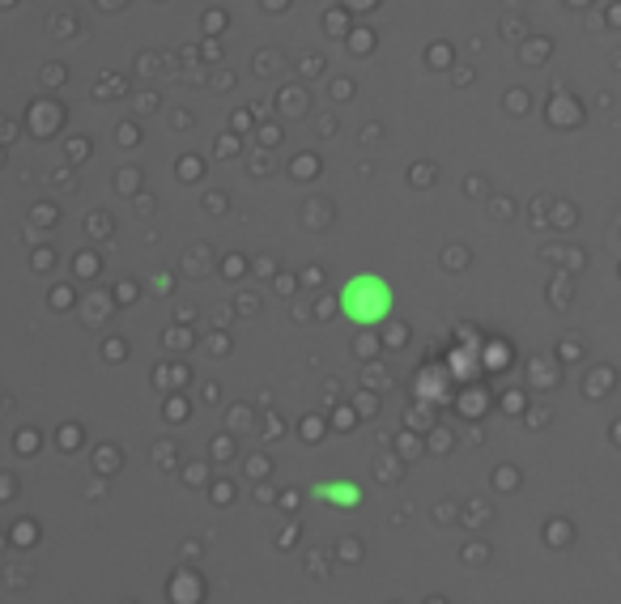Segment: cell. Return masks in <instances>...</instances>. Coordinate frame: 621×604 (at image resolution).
<instances>
[{
    "mask_svg": "<svg viewBox=\"0 0 621 604\" xmlns=\"http://www.w3.org/2000/svg\"><path fill=\"white\" fill-rule=\"evenodd\" d=\"M315 494L328 498V502H345V507H354V502L362 498L358 485H320V490H315Z\"/></svg>",
    "mask_w": 621,
    "mask_h": 604,
    "instance_id": "2",
    "label": "cell"
},
{
    "mask_svg": "<svg viewBox=\"0 0 621 604\" xmlns=\"http://www.w3.org/2000/svg\"><path fill=\"white\" fill-rule=\"evenodd\" d=\"M341 307L354 324H379V320H388V311H392V290H388V281L383 277L362 273V277H354L345 285Z\"/></svg>",
    "mask_w": 621,
    "mask_h": 604,
    "instance_id": "1",
    "label": "cell"
}]
</instances>
